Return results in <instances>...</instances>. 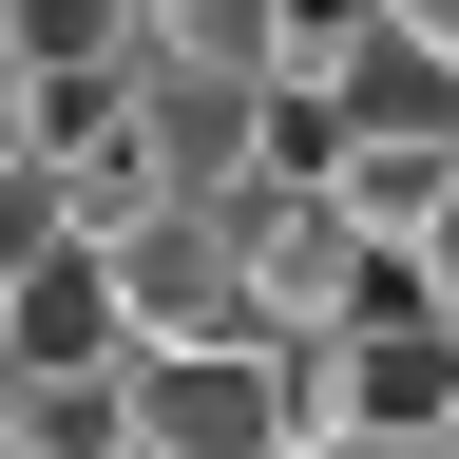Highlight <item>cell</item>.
I'll return each mask as SVG.
<instances>
[{
  "mask_svg": "<svg viewBox=\"0 0 459 459\" xmlns=\"http://www.w3.org/2000/svg\"><path fill=\"white\" fill-rule=\"evenodd\" d=\"M134 459H307L325 440V383L287 344H230V364H134Z\"/></svg>",
  "mask_w": 459,
  "mask_h": 459,
  "instance_id": "cell-2",
  "label": "cell"
},
{
  "mask_svg": "<svg viewBox=\"0 0 459 459\" xmlns=\"http://www.w3.org/2000/svg\"><path fill=\"white\" fill-rule=\"evenodd\" d=\"M96 268H115V325H134V364H230V344H268L249 211H134Z\"/></svg>",
  "mask_w": 459,
  "mask_h": 459,
  "instance_id": "cell-1",
  "label": "cell"
},
{
  "mask_svg": "<svg viewBox=\"0 0 459 459\" xmlns=\"http://www.w3.org/2000/svg\"><path fill=\"white\" fill-rule=\"evenodd\" d=\"M421 307L459 325V192H440V230H421Z\"/></svg>",
  "mask_w": 459,
  "mask_h": 459,
  "instance_id": "cell-5",
  "label": "cell"
},
{
  "mask_svg": "<svg viewBox=\"0 0 459 459\" xmlns=\"http://www.w3.org/2000/svg\"><path fill=\"white\" fill-rule=\"evenodd\" d=\"M0 421H20V383H0Z\"/></svg>",
  "mask_w": 459,
  "mask_h": 459,
  "instance_id": "cell-6",
  "label": "cell"
},
{
  "mask_svg": "<svg viewBox=\"0 0 459 459\" xmlns=\"http://www.w3.org/2000/svg\"><path fill=\"white\" fill-rule=\"evenodd\" d=\"M307 383H325V440H364V459H421V440H459V325L421 307V268H402V307H383V325H344Z\"/></svg>",
  "mask_w": 459,
  "mask_h": 459,
  "instance_id": "cell-3",
  "label": "cell"
},
{
  "mask_svg": "<svg viewBox=\"0 0 459 459\" xmlns=\"http://www.w3.org/2000/svg\"><path fill=\"white\" fill-rule=\"evenodd\" d=\"M0 383H134V325H115V268L57 249L0 287Z\"/></svg>",
  "mask_w": 459,
  "mask_h": 459,
  "instance_id": "cell-4",
  "label": "cell"
}]
</instances>
